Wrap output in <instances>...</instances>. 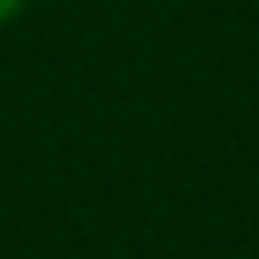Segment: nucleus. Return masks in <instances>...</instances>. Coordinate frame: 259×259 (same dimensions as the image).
<instances>
[{"mask_svg": "<svg viewBox=\"0 0 259 259\" xmlns=\"http://www.w3.org/2000/svg\"><path fill=\"white\" fill-rule=\"evenodd\" d=\"M23 9H27V0H0V27H5V23H14Z\"/></svg>", "mask_w": 259, "mask_h": 259, "instance_id": "nucleus-1", "label": "nucleus"}]
</instances>
